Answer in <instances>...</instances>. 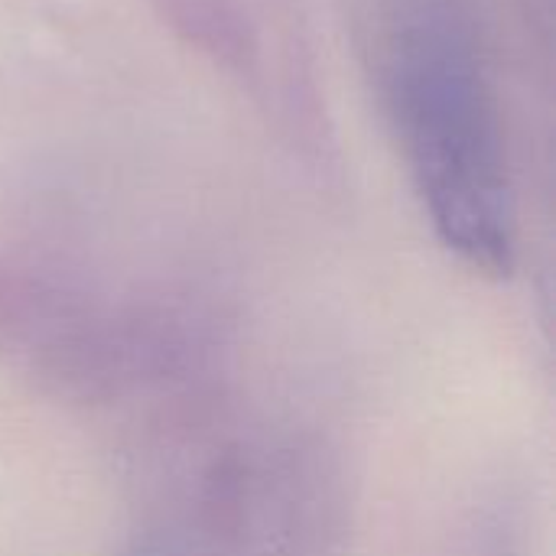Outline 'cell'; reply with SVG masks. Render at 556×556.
Listing matches in <instances>:
<instances>
[{"instance_id": "6da1fadb", "label": "cell", "mask_w": 556, "mask_h": 556, "mask_svg": "<svg viewBox=\"0 0 556 556\" xmlns=\"http://www.w3.org/2000/svg\"><path fill=\"white\" fill-rule=\"evenodd\" d=\"M388 101L437 235L482 274L515 267V205L498 108L469 23L440 0L404 10L384 59Z\"/></svg>"}]
</instances>
